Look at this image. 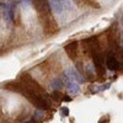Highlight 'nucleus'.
Returning <instances> with one entry per match:
<instances>
[{
  "mask_svg": "<svg viewBox=\"0 0 123 123\" xmlns=\"http://www.w3.org/2000/svg\"><path fill=\"white\" fill-rule=\"evenodd\" d=\"M64 75L69 81H75V83H78V84H83L85 81V78L81 75L76 69H68L64 73Z\"/></svg>",
  "mask_w": 123,
  "mask_h": 123,
  "instance_id": "nucleus-1",
  "label": "nucleus"
},
{
  "mask_svg": "<svg viewBox=\"0 0 123 123\" xmlns=\"http://www.w3.org/2000/svg\"><path fill=\"white\" fill-rule=\"evenodd\" d=\"M67 54L69 55V58L71 60H75L76 59V54H78V42H71L69 44H67L64 47Z\"/></svg>",
  "mask_w": 123,
  "mask_h": 123,
  "instance_id": "nucleus-2",
  "label": "nucleus"
},
{
  "mask_svg": "<svg viewBox=\"0 0 123 123\" xmlns=\"http://www.w3.org/2000/svg\"><path fill=\"white\" fill-rule=\"evenodd\" d=\"M106 65H107V69H110V70H117V69H119L121 63L115 55L108 54L106 58Z\"/></svg>",
  "mask_w": 123,
  "mask_h": 123,
  "instance_id": "nucleus-3",
  "label": "nucleus"
},
{
  "mask_svg": "<svg viewBox=\"0 0 123 123\" xmlns=\"http://www.w3.org/2000/svg\"><path fill=\"white\" fill-rule=\"evenodd\" d=\"M63 1L64 0H48L50 9H52L55 14H60L63 11Z\"/></svg>",
  "mask_w": 123,
  "mask_h": 123,
  "instance_id": "nucleus-4",
  "label": "nucleus"
},
{
  "mask_svg": "<svg viewBox=\"0 0 123 123\" xmlns=\"http://www.w3.org/2000/svg\"><path fill=\"white\" fill-rule=\"evenodd\" d=\"M68 89H69V92L73 95H78L80 92V86L78 83H75V81H69L68 83Z\"/></svg>",
  "mask_w": 123,
  "mask_h": 123,
  "instance_id": "nucleus-5",
  "label": "nucleus"
},
{
  "mask_svg": "<svg viewBox=\"0 0 123 123\" xmlns=\"http://www.w3.org/2000/svg\"><path fill=\"white\" fill-rule=\"evenodd\" d=\"M63 94H62V92H59L58 90H55L54 92H53V94H52V97L55 100V101H60V100H63Z\"/></svg>",
  "mask_w": 123,
  "mask_h": 123,
  "instance_id": "nucleus-6",
  "label": "nucleus"
},
{
  "mask_svg": "<svg viewBox=\"0 0 123 123\" xmlns=\"http://www.w3.org/2000/svg\"><path fill=\"white\" fill-rule=\"evenodd\" d=\"M62 84H63V83H62V80H60V79H54V81L52 83V86H53V89L58 90V89L62 86Z\"/></svg>",
  "mask_w": 123,
  "mask_h": 123,
  "instance_id": "nucleus-7",
  "label": "nucleus"
},
{
  "mask_svg": "<svg viewBox=\"0 0 123 123\" xmlns=\"http://www.w3.org/2000/svg\"><path fill=\"white\" fill-rule=\"evenodd\" d=\"M62 113H63L64 116H68V115H69V111H68V108H67V107H63V110H62Z\"/></svg>",
  "mask_w": 123,
  "mask_h": 123,
  "instance_id": "nucleus-8",
  "label": "nucleus"
},
{
  "mask_svg": "<svg viewBox=\"0 0 123 123\" xmlns=\"http://www.w3.org/2000/svg\"><path fill=\"white\" fill-rule=\"evenodd\" d=\"M63 100H65V101H71V98H70L69 96H63Z\"/></svg>",
  "mask_w": 123,
  "mask_h": 123,
  "instance_id": "nucleus-9",
  "label": "nucleus"
}]
</instances>
